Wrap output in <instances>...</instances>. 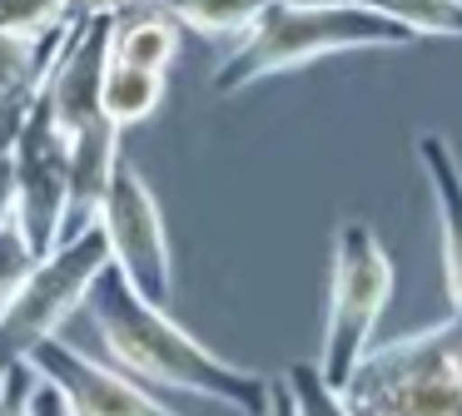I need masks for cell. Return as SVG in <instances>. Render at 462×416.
I'll use <instances>...</instances> for the list:
<instances>
[{
    "label": "cell",
    "instance_id": "6da1fadb",
    "mask_svg": "<svg viewBox=\"0 0 462 416\" xmlns=\"http://www.w3.org/2000/svg\"><path fill=\"white\" fill-rule=\"evenodd\" d=\"M85 312L95 317V332H100L110 362L125 366L130 376L164 386V392L209 396V402L234 406L239 416H269V382L263 376L214 357L164 307H154L144 293H134V283L115 263H105V273L95 277Z\"/></svg>",
    "mask_w": 462,
    "mask_h": 416
},
{
    "label": "cell",
    "instance_id": "7a4b0ae2",
    "mask_svg": "<svg viewBox=\"0 0 462 416\" xmlns=\"http://www.w3.org/2000/svg\"><path fill=\"white\" fill-rule=\"evenodd\" d=\"M418 40V30L363 5V0H273L259 15V25L239 35L234 55L214 69L209 85L219 99H229L259 85L263 75L313 65V59L338 55V50H402Z\"/></svg>",
    "mask_w": 462,
    "mask_h": 416
},
{
    "label": "cell",
    "instance_id": "3957f363",
    "mask_svg": "<svg viewBox=\"0 0 462 416\" xmlns=\"http://www.w3.org/2000/svg\"><path fill=\"white\" fill-rule=\"evenodd\" d=\"M393 297V258L363 218L333 233V273H328V327H323L319 366L333 386L348 392L353 372L373 347V327L383 322Z\"/></svg>",
    "mask_w": 462,
    "mask_h": 416
},
{
    "label": "cell",
    "instance_id": "277c9868",
    "mask_svg": "<svg viewBox=\"0 0 462 416\" xmlns=\"http://www.w3.org/2000/svg\"><path fill=\"white\" fill-rule=\"evenodd\" d=\"M110 258L115 253L105 223H90L80 238H70V243H60L55 253L41 258V267L0 303V376L11 366L31 362L35 347L60 332L75 307H85L95 277L105 273Z\"/></svg>",
    "mask_w": 462,
    "mask_h": 416
},
{
    "label": "cell",
    "instance_id": "5b68a950",
    "mask_svg": "<svg viewBox=\"0 0 462 416\" xmlns=\"http://www.w3.org/2000/svg\"><path fill=\"white\" fill-rule=\"evenodd\" d=\"M100 223L110 233V263L134 283V293H144L154 307H170L174 297V253H170V233L160 218V198L150 194L144 174L134 164L115 168L110 198L100 208Z\"/></svg>",
    "mask_w": 462,
    "mask_h": 416
},
{
    "label": "cell",
    "instance_id": "8992f818",
    "mask_svg": "<svg viewBox=\"0 0 462 416\" xmlns=\"http://www.w3.org/2000/svg\"><path fill=\"white\" fill-rule=\"evenodd\" d=\"M15 178H21V228L31 233L35 253L45 258L60 248V223L65 203H70V134L55 119L45 85L35 89L25 134L15 144Z\"/></svg>",
    "mask_w": 462,
    "mask_h": 416
},
{
    "label": "cell",
    "instance_id": "52a82bcc",
    "mask_svg": "<svg viewBox=\"0 0 462 416\" xmlns=\"http://www.w3.org/2000/svg\"><path fill=\"white\" fill-rule=\"evenodd\" d=\"M31 362H35V372H41L45 382H55L65 396H70V406L80 416H174L154 392H144L140 376H130L115 362L85 357L80 347H70L60 332L45 337V342L31 352Z\"/></svg>",
    "mask_w": 462,
    "mask_h": 416
},
{
    "label": "cell",
    "instance_id": "ba28073f",
    "mask_svg": "<svg viewBox=\"0 0 462 416\" xmlns=\"http://www.w3.org/2000/svg\"><path fill=\"white\" fill-rule=\"evenodd\" d=\"M120 134L125 129L110 114H100L70 139V203H65L60 243L80 238L90 223H100V208L110 198L115 168H120Z\"/></svg>",
    "mask_w": 462,
    "mask_h": 416
},
{
    "label": "cell",
    "instance_id": "9c48e42d",
    "mask_svg": "<svg viewBox=\"0 0 462 416\" xmlns=\"http://www.w3.org/2000/svg\"><path fill=\"white\" fill-rule=\"evenodd\" d=\"M418 164L428 174L432 208H438L442 277H448L452 312H462V164H457V149L442 134H418Z\"/></svg>",
    "mask_w": 462,
    "mask_h": 416
},
{
    "label": "cell",
    "instance_id": "30bf717a",
    "mask_svg": "<svg viewBox=\"0 0 462 416\" xmlns=\"http://www.w3.org/2000/svg\"><path fill=\"white\" fill-rule=\"evenodd\" d=\"M180 20L170 15L164 5H154V0H144V10H120L115 15V59H130V65L140 69H160V75H170V65L180 59Z\"/></svg>",
    "mask_w": 462,
    "mask_h": 416
},
{
    "label": "cell",
    "instance_id": "8fae6325",
    "mask_svg": "<svg viewBox=\"0 0 462 416\" xmlns=\"http://www.w3.org/2000/svg\"><path fill=\"white\" fill-rule=\"evenodd\" d=\"M160 99H164L160 69H140V65H130V59H110V69H105V114L120 129L144 124V119L160 109Z\"/></svg>",
    "mask_w": 462,
    "mask_h": 416
},
{
    "label": "cell",
    "instance_id": "7c38bea8",
    "mask_svg": "<svg viewBox=\"0 0 462 416\" xmlns=\"http://www.w3.org/2000/svg\"><path fill=\"white\" fill-rule=\"evenodd\" d=\"M75 15L65 20L60 30H51L45 40H21V35H5L0 30V99L5 95H25V89L41 85V75L51 69L55 50L65 45V35H70Z\"/></svg>",
    "mask_w": 462,
    "mask_h": 416
},
{
    "label": "cell",
    "instance_id": "4fadbf2b",
    "mask_svg": "<svg viewBox=\"0 0 462 416\" xmlns=\"http://www.w3.org/2000/svg\"><path fill=\"white\" fill-rule=\"evenodd\" d=\"M199 35H249L273 0H154Z\"/></svg>",
    "mask_w": 462,
    "mask_h": 416
},
{
    "label": "cell",
    "instance_id": "5bb4252c",
    "mask_svg": "<svg viewBox=\"0 0 462 416\" xmlns=\"http://www.w3.org/2000/svg\"><path fill=\"white\" fill-rule=\"evenodd\" d=\"M363 5L402 20L422 40H462V0H363Z\"/></svg>",
    "mask_w": 462,
    "mask_h": 416
},
{
    "label": "cell",
    "instance_id": "9a60e30c",
    "mask_svg": "<svg viewBox=\"0 0 462 416\" xmlns=\"http://www.w3.org/2000/svg\"><path fill=\"white\" fill-rule=\"evenodd\" d=\"M283 376H289V386H293V406H299V416H353L343 386H333L319 362H293Z\"/></svg>",
    "mask_w": 462,
    "mask_h": 416
},
{
    "label": "cell",
    "instance_id": "2e32d148",
    "mask_svg": "<svg viewBox=\"0 0 462 416\" xmlns=\"http://www.w3.org/2000/svg\"><path fill=\"white\" fill-rule=\"evenodd\" d=\"M70 20V0H0V30L21 40H45Z\"/></svg>",
    "mask_w": 462,
    "mask_h": 416
},
{
    "label": "cell",
    "instance_id": "e0dca14e",
    "mask_svg": "<svg viewBox=\"0 0 462 416\" xmlns=\"http://www.w3.org/2000/svg\"><path fill=\"white\" fill-rule=\"evenodd\" d=\"M35 267H41V253H35L31 233L21 228V218H15V223L0 228V303H5L25 277H31Z\"/></svg>",
    "mask_w": 462,
    "mask_h": 416
},
{
    "label": "cell",
    "instance_id": "ac0fdd59",
    "mask_svg": "<svg viewBox=\"0 0 462 416\" xmlns=\"http://www.w3.org/2000/svg\"><path fill=\"white\" fill-rule=\"evenodd\" d=\"M35 386H41L35 362L11 366L0 376V416H35Z\"/></svg>",
    "mask_w": 462,
    "mask_h": 416
},
{
    "label": "cell",
    "instance_id": "d6986e66",
    "mask_svg": "<svg viewBox=\"0 0 462 416\" xmlns=\"http://www.w3.org/2000/svg\"><path fill=\"white\" fill-rule=\"evenodd\" d=\"M35 89H41V85H35ZM35 89L0 99V154H15V144H21L25 119H31V104H35Z\"/></svg>",
    "mask_w": 462,
    "mask_h": 416
},
{
    "label": "cell",
    "instance_id": "ffe728a7",
    "mask_svg": "<svg viewBox=\"0 0 462 416\" xmlns=\"http://www.w3.org/2000/svg\"><path fill=\"white\" fill-rule=\"evenodd\" d=\"M21 218V178H15V154H0V228Z\"/></svg>",
    "mask_w": 462,
    "mask_h": 416
},
{
    "label": "cell",
    "instance_id": "44dd1931",
    "mask_svg": "<svg viewBox=\"0 0 462 416\" xmlns=\"http://www.w3.org/2000/svg\"><path fill=\"white\" fill-rule=\"evenodd\" d=\"M35 416H80V411L70 406V396H65L60 386L41 376V386H35Z\"/></svg>",
    "mask_w": 462,
    "mask_h": 416
},
{
    "label": "cell",
    "instance_id": "7402d4cb",
    "mask_svg": "<svg viewBox=\"0 0 462 416\" xmlns=\"http://www.w3.org/2000/svg\"><path fill=\"white\" fill-rule=\"evenodd\" d=\"M269 416H299V406H293V386H289V376H273V382H269Z\"/></svg>",
    "mask_w": 462,
    "mask_h": 416
},
{
    "label": "cell",
    "instance_id": "603a6c76",
    "mask_svg": "<svg viewBox=\"0 0 462 416\" xmlns=\"http://www.w3.org/2000/svg\"><path fill=\"white\" fill-rule=\"evenodd\" d=\"M130 5H144V0H70V15H120Z\"/></svg>",
    "mask_w": 462,
    "mask_h": 416
},
{
    "label": "cell",
    "instance_id": "cb8c5ba5",
    "mask_svg": "<svg viewBox=\"0 0 462 416\" xmlns=\"http://www.w3.org/2000/svg\"><path fill=\"white\" fill-rule=\"evenodd\" d=\"M452 372L462 376V342H457V352H452Z\"/></svg>",
    "mask_w": 462,
    "mask_h": 416
}]
</instances>
